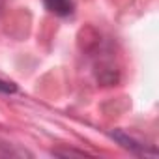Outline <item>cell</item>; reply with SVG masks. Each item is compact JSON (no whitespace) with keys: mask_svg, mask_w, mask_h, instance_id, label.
Wrapping results in <instances>:
<instances>
[{"mask_svg":"<svg viewBox=\"0 0 159 159\" xmlns=\"http://www.w3.org/2000/svg\"><path fill=\"white\" fill-rule=\"evenodd\" d=\"M111 137H112L116 142H120V146H122V148L129 150V152H131V153H135V155H152V157H153V155L157 153L153 146H148V144H144V142L137 140L135 137L127 135L125 131L116 129V131H112V133H111Z\"/></svg>","mask_w":159,"mask_h":159,"instance_id":"6da1fadb","label":"cell"},{"mask_svg":"<svg viewBox=\"0 0 159 159\" xmlns=\"http://www.w3.org/2000/svg\"><path fill=\"white\" fill-rule=\"evenodd\" d=\"M43 6L56 17H69L75 11L73 0H43Z\"/></svg>","mask_w":159,"mask_h":159,"instance_id":"7a4b0ae2","label":"cell"},{"mask_svg":"<svg viewBox=\"0 0 159 159\" xmlns=\"http://www.w3.org/2000/svg\"><path fill=\"white\" fill-rule=\"evenodd\" d=\"M17 92V84L6 79H0V94H15Z\"/></svg>","mask_w":159,"mask_h":159,"instance_id":"3957f363","label":"cell"},{"mask_svg":"<svg viewBox=\"0 0 159 159\" xmlns=\"http://www.w3.org/2000/svg\"><path fill=\"white\" fill-rule=\"evenodd\" d=\"M54 155H86V152L81 150H54Z\"/></svg>","mask_w":159,"mask_h":159,"instance_id":"277c9868","label":"cell"},{"mask_svg":"<svg viewBox=\"0 0 159 159\" xmlns=\"http://www.w3.org/2000/svg\"><path fill=\"white\" fill-rule=\"evenodd\" d=\"M4 8H6V0H0V15L4 13Z\"/></svg>","mask_w":159,"mask_h":159,"instance_id":"5b68a950","label":"cell"}]
</instances>
